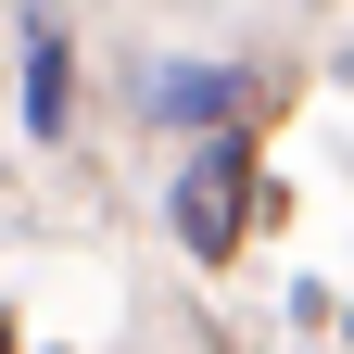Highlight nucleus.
<instances>
[{"label":"nucleus","mask_w":354,"mask_h":354,"mask_svg":"<svg viewBox=\"0 0 354 354\" xmlns=\"http://www.w3.org/2000/svg\"><path fill=\"white\" fill-rule=\"evenodd\" d=\"M241 215H253V140H215L190 152V177H177V241L190 253H241Z\"/></svg>","instance_id":"obj_1"},{"label":"nucleus","mask_w":354,"mask_h":354,"mask_svg":"<svg viewBox=\"0 0 354 354\" xmlns=\"http://www.w3.org/2000/svg\"><path fill=\"white\" fill-rule=\"evenodd\" d=\"M152 102H165V114H203V127H228V114H241V76H152Z\"/></svg>","instance_id":"obj_2"},{"label":"nucleus","mask_w":354,"mask_h":354,"mask_svg":"<svg viewBox=\"0 0 354 354\" xmlns=\"http://www.w3.org/2000/svg\"><path fill=\"white\" fill-rule=\"evenodd\" d=\"M26 102H38V127H64V38H38V76H26Z\"/></svg>","instance_id":"obj_3"},{"label":"nucleus","mask_w":354,"mask_h":354,"mask_svg":"<svg viewBox=\"0 0 354 354\" xmlns=\"http://www.w3.org/2000/svg\"><path fill=\"white\" fill-rule=\"evenodd\" d=\"M0 354H13V317H0Z\"/></svg>","instance_id":"obj_4"}]
</instances>
